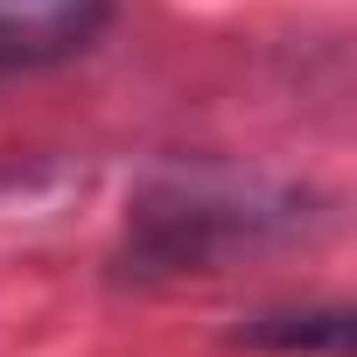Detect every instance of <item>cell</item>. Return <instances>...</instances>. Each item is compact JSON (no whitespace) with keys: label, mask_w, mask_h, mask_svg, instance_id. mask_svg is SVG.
I'll return each mask as SVG.
<instances>
[{"label":"cell","mask_w":357,"mask_h":357,"mask_svg":"<svg viewBox=\"0 0 357 357\" xmlns=\"http://www.w3.org/2000/svg\"><path fill=\"white\" fill-rule=\"evenodd\" d=\"M112 0H0V70H43L98 43Z\"/></svg>","instance_id":"obj_1"}]
</instances>
